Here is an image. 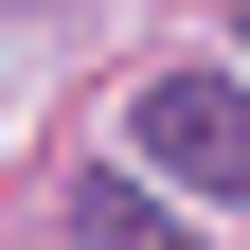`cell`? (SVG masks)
I'll return each instance as SVG.
<instances>
[{
    "instance_id": "1",
    "label": "cell",
    "mask_w": 250,
    "mask_h": 250,
    "mask_svg": "<svg viewBox=\"0 0 250 250\" xmlns=\"http://www.w3.org/2000/svg\"><path fill=\"white\" fill-rule=\"evenodd\" d=\"M125 143H143V179L250 214V72H161L143 107H125Z\"/></svg>"
},
{
    "instance_id": "2",
    "label": "cell",
    "mask_w": 250,
    "mask_h": 250,
    "mask_svg": "<svg viewBox=\"0 0 250 250\" xmlns=\"http://www.w3.org/2000/svg\"><path fill=\"white\" fill-rule=\"evenodd\" d=\"M72 250H179V214L143 197V179H89L72 197Z\"/></svg>"
}]
</instances>
